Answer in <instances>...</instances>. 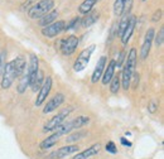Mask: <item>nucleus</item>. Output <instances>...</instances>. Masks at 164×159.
Masks as SVG:
<instances>
[{
  "label": "nucleus",
  "instance_id": "obj_17",
  "mask_svg": "<svg viewBox=\"0 0 164 159\" xmlns=\"http://www.w3.org/2000/svg\"><path fill=\"white\" fill-rule=\"evenodd\" d=\"M13 67H14V72H15V76L17 78L20 77L25 72V68H27V61L24 57L19 56V57H15L13 61Z\"/></svg>",
  "mask_w": 164,
  "mask_h": 159
},
{
  "label": "nucleus",
  "instance_id": "obj_23",
  "mask_svg": "<svg viewBox=\"0 0 164 159\" xmlns=\"http://www.w3.org/2000/svg\"><path fill=\"white\" fill-rule=\"evenodd\" d=\"M120 85H121V80H120V75H114V77L110 81V92L111 93H117L120 90Z\"/></svg>",
  "mask_w": 164,
  "mask_h": 159
},
{
  "label": "nucleus",
  "instance_id": "obj_4",
  "mask_svg": "<svg viewBox=\"0 0 164 159\" xmlns=\"http://www.w3.org/2000/svg\"><path fill=\"white\" fill-rule=\"evenodd\" d=\"M95 48H96L95 44H91V46H88L87 48H85L84 51L80 53L78 57L75 61V63H73V67H72L75 72H82L87 67L88 62H90V58L92 56V53H94Z\"/></svg>",
  "mask_w": 164,
  "mask_h": 159
},
{
  "label": "nucleus",
  "instance_id": "obj_2",
  "mask_svg": "<svg viewBox=\"0 0 164 159\" xmlns=\"http://www.w3.org/2000/svg\"><path fill=\"white\" fill-rule=\"evenodd\" d=\"M54 8V0H39L28 9V17L30 19H40Z\"/></svg>",
  "mask_w": 164,
  "mask_h": 159
},
{
  "label": "nucleus",
  "instance_id": "obj_30",
  "mask_svg": "<svg viewBox=\"0 0 164 159\" xmlns=\"http://www.w3.org/2000/svg\"><path fill=\"white\" fill-rule=\"evenodd\" d=\"M105 150L107 153H110V154H116L117 153V148H116V145H115L114 142H109L106 144V146H105Z\"/></svg>",
  "mask_w": 164,
  "mask_h": 159
},
{
  "label": "nucleus",
  "instance_id": "obj_22",
  "mask_svg": "<svg viewBox=\"0 0 164 159\" xmlns=\"http://www.w3.org/2000/svg\"><path fill=\"white\" fill-rule=\"evenodd\" d=\"M20 77H22V78H19L18 92L19 93H24L27 91V89L29 87V76H28V72H24Z\"/></svg>",
  "mask_w": 164,
  "mask_h": 159
},
{
  "label": "nucleus",
  "instance_id": "obj_8",
  "mask_svg": "<svg viewBox=\"0 0 164 159\" xmlns=\"http://www.w3.org/2000/svg\"><path fill=\"white\" fill-rule=\"evenodd\" d=\"M17 76H15V72H14V67H13V62L10 61L8 62L5 67H4V72H3V78H2V87L4 90L9 89L12 85L14 83Z\"/></svg>",
  "mask_w": 164,
  "mask_h": 159
},
{
  "label": "nucleus",
  "instance_id": "obj_5",
  "mask_svg": "<svg viewBox=\"0 0 164 159\" xmlns=\"http://www.w3.org/2000/svg\"><path fill=\"white\" fill-rule=\"evenodd\" d=\"M65 25H66L65 20H56V22H53L52 24L42 28L40 33H42V36L46 37V38H54L58 34L62 33L63 29H65Z\"/></svg>",
  "mask_w": 164,
  "mask_h": 159
},
{
  "label": "nucleus",
  "instance_id": "obj_26",
  "mask_svg": "<svg viewBox=\"0 0 164 159\" xmlns=\"http://www.w3.org/2000/svg\"><path fill=\"white\" fill-rule=\"evenodd\" d=\"M124 5H125V0H115V3H114L115 17H121L122 10H124Z\"/></svg>",
  "mask_w": 164,
  "mask_h": 159
},
{
  "label": "nucleus",
  "instance_id": "obj_18",
  "mask_svg": "<svg viewBox=\"0 0 164 159\" xmlns=\"http://www.w3.org/2000/svg\"><path fill=\"white\" fill-rule=\"evenodd\" d=\"M57 18H58V10L53 9V10H50L49 13H47L46 15H43L42 18H40L38 20V24L42 27V28H44V27H47L49 24H52L53 22H56Z\"/></svg>",
  "mask_w": 164,
  "mask_h": 159
},
{
  "label": "nucleus",
  "instance_id": "obj_14",
  "mask_svg": "<svg viewBox=\"0 0 164 159\" xmlns=\"http://www.w3.org/2000/svg\"><path fill=\"white\" fill-rule=\"evenodd\" d=\"M100 150H101V144H100V143L92 144L91 146H88L87 149H85L84 152L77 153V154L73 157V159H90L91 157L99 154Z\"/></svg>",
  "mask_w": 164,
  "mask_h": 159
},
{
  "label": "nucleus",
  "instance_id": "obj_37",
  "mask_svg": "<svg viewBox=\"0 0 164 159\" xmlns=\"http://www.w3.org/2000/svg\"><path fill=\"white\" fill-rule=\"evenodd\" d=\"M141 2H147V0H141Z\"/></svg>",
  "mask_w": 164,
  "mask_h": 159
},
{
  "label": "nucleus",
  "instance_id": "obj_36",
  "mask_svg": "<svg viewBox=\"0 0 164 159\" xmlns=\"http://www.w3.org/2000/svg\"><path fill=\"white\" fill-rule=\"evenodd\" d=\"M0 67H2V53H0Z\"/></svg>",
  "mask_w": 164,
  "mask_h": 159
},
{
  "label": "nucleus",
  "instance_id": "obj_31",
  "mask_svg": "<svg viewBox=\"0 0 164 159\" xmlns=\"http://www.w3.org/2000/svg\"><path fill=\"white\" fill-rule=\"evenodd\" d=\"M131 6H132V0H125V5H124V10H122V14H131Z\"/></svg>",
  "mask_w": 164,
  "mask_h": 159
},
{
  "label": "nucleus",
  "instance_id": "obj_1",
  "mask_svg": "<svg viewBox=\"0 0 164 159\" xmlns=\"http://www.w3.org/2000/svg\"><path fill=\"white\" fill-rule=\"evenodd\" d=\"M73 110H75L73 106H67V108H65V109H61L57 115H54L52 119L48 120V121L43 125V131H44V133L54 131L59 125H62V124L67 120V118L71 115V112H72Z\"/></svg>",
  "mask_w": 164,
  "mask_h": 159
},
{
  "label": "nucleus",
  "instance_id": "obj_24",
  "mask_svg": "<svg viewBox=\"0 0 164 159\" xmlns=\"http://www.w3.org/2000/svg\"><path fill=\"white\" fill-rule=\"evenodd\" d=\"M130 15H131V14H130ZM130 15H128V14H121L120 23H119V25H117V34H119L120 37H121L122 33H124V30H125V28H126V25H128V22H129Z\"/></svg>",
  "mask_w": 164,
  "mask_h": 159
},
{
  "label": "nucleus",
  "instance_id": "obj_21",
  "mask_svg": "<svg viewBox=\"0 0 164 159\" xmlns=\"http://www.w3.org/2000/svg\"><path fill=\"white\" fill-rule=\"evenodd\" d=\"M44 72L42 71V70H38V72H37V76H35V78H34V81L30 83V86L29 87H32V90L34 91V92H37V91H39V89L42 87V85H43V82H44Z\"/></svg>",
  "mask_w": 164,
  "mask_h": 159
},
{
  "label": "nucleus",
  "instance_id": "obj_34",
  "mask_svg": "<svg viewBox=\"0 0 164 159\" xmlns=\"http://www.w3.org/2000/svg\"><path fill=\"white\" fill-rule=\"evenodd\" d=\"M33 2H34V0H27L25 3H23V4H22V6H20V8H22V10H25L27 8L29 9L30 6H32V3H33Z\"/></svg>",
  "mask_w": 164,
  "mask_h": 159
},
{
  "label": "nucleus",
  "instance_id": "obj_25",
  "mask_svg": "<svg viewBox=\"0 0 164 159\" xmlns=\"http://www.w3.org/2000/svg\"><path fill=\"white\" fill-rule=\"evenodd\" d=\"M81 23V17H75L69 20V22L65 25V29L63 32H67V30H71V29H77V27L80 25Z\"/></svg>",
  "mask_w": 164,
  "mask_h": 159
},
{
  "label": "nucleus",
  "instance_id": "obj_11",
  "mask_svg": "<svg viewBox=\"0 0 164 159\" xmlns=\"http://www.w3.org/2000/svg\"><path fill=\"white\" fill-rule=\"evenodd\" d=\"M136 22H138L136 17L131 14V15H130V18H129L128 25H126V28H125V30H124V33L121 34V43H122V44H126L130 40V38H131L132 33H134V30H135Z\"/></svg>",
  "mask_w": 164,
  "mask_h": 159
},
{
  "label": "nucleus",
  "instance_id": "obj_29",
  "mask_svg": "<svg viewBox=\"0 0 164 159\" xmlns=\"http://www.w3.org/2000/svg\"><path fill=\"white\" fill-rule=\"evenodd\" d=\"M124 61H125V52L121 51L117 56V59H115V63H116V68H121L122 65H124Z\"/></svg>",
  "mask_w": 164,
  "mask_h": 159
},
{
  "label": "nucleus",
  "instance_id": "obj_9",
  "mask_svg": "<svg viewBox=\"0 0 164 159\" xmlns=\"http://www.w3.org/2000/svg\"><path fill=\"white\" fill-rule=\"evenodd\" d=\"M78 145H75V144H71V145H67V146H62L59 149L52 152L49 155H48V159H63L71 154L73 153H77L78 152Z\"/></svg>",
  "mask_w": 164,
  "mask_h": 159
},
{
  "label": "nucleus",
  "instance_id": "obj_12",
  "mask_svg": "<svg viewBox=\"0 0 164 159\" xmlns=\"http://www.w3.org/2000/svg\"><path fill=\"white\" fill-rule=\"evenodd\" d=\"M106 59H107L106 56H101L100 59L97 61V65H96L94 72H92V76H91V82L92 83H96V82H99L101 80V76H102L104 70L106 67Z\"/></svg>",
  "mask_w": 164,
  "mask_h": 159
},
{
  "label": "nucleus",
  "instance_id": "obj_7",
  "mask_svg": "<svg viewBox=\"0 0 164 159\" xmlns=\"http://www.w3.org/2000/svg\"><path fill=\"white\" fill-rule=\"evenodd\" d=\"M154 36H155V29L154 28H149L145 33L144 37V42L141 44V49H140V58L141 59H147L150 49H151V44H153V40H154Z\"/></svg>",
  "mask_w": 164,
  "mask_h": 159
},
{
  "label": "nucleus",
  "instance_id": "obj_32",
  "mask_svg": "<svg viewBox=\"0 0 164 159\" xmlns=\"http://www.w3.org/2000/svg\"><path fill=\"white\" fill-rule=\"evenodd\" d=\"M149 112H155L157 111V109H158V104L155 102V100H150V102H149Z\"/></svg>",
  "mask_w": 164,
  "mask_h": 159
},
{
  "label": "nucleus",
  "instance_id": "obj_20",
  "mask_svg": "<svg viewBox=\"0 0 164 159\" xmlns=\"http://www.w3.org/2000/svg\"><path fill=\"white\" fill-rule=\"evenodd\" d=\"M99 2H100V0H84L82 4L78 6V13L82 14V15L87 14L88 12H91V10L94 9L96 3H99Z\"/></svg>",
  "mask_w": 164,
  "mask_h": 159
},
{
  "label": "nucleus",
  "instance_id": "obj_27",
  "mask_svg": "<svg viewBox=\"0 0 164 159\" xmlns=\"http://www.w3.org/2000/svg\"><path fill=\"white\" fill-rule=\"evenodd\" d=\"M155 43L157 47H162L163 46V42H164V28H160L159 32L154 36V40H153Z\"/></svg>",
  "mask_w": 164,
  "mask_h": 159
},
{
  "label": "nucleus",
  "instance_id": "obj_6",
  "mask_svg": "<svg viewBox=\"0 0 164 159\" xmlns=\"http://www.w3.org/2000/svg\"><path fill=\"white\" fill-rule=\"evenodd\" d=\"M52 83H53V81H52V77H50V76L44 78V82L42 85V87L39 89L38 96H37L35 102H34L35 106H42L43 102L47 100V97L49 96V93H50V90H52Z\"/></svg>",
  "mask_w": 164,
  "mask_h": 159
},
{
  "label": "nucleus",
  "instance_id": "obj_19",
  "mask_svg": "<svg viewBox=\"0 0 164 159\" xmlns=\"http://www.w3.org/2000/svg\"><path fill=\"white\" fill-rule=\"evenodd\" d=\"M59 138H61V135L57 133V131H54L52 135H49L48 138H46V139L39 144V148L42 150H47V149H50L52 146H54L56 144H57V142L59 140Z\"/></svg>",
  "mask_w": 164,
  "mask_h": 159
},
{
  "label": "nucleus",
  "instance_id": "obj_10",
  "mask_svg": "<svg viewBox=\"0 0 164 159\" xmlns=\"http://www.w3.org/2000/svg\"><path fill=\"white\" fill-rule=\"evenodd\" d=\"M66 100V96H65V93L62 92H57L54 96L50 99L46 106H44V109H43V114H49V112H53L54 110H57L58 108H61V105H62Z\"/></svg>",
  "mask_w": 164,
  "mask_h": 159
},
{
  "label": "nucleus",
  "instance_id": "obj_35",
  "mask_svg": "<svg viewBox=\"0 0 164 159\" xmlns=\"http://www.w3.org/2000/svg\"><path fill=\"white\" fill-rule=\"evenodd\" d=\"M120 143L124 145V146H131L132 144H131V142H129L126 138H120Z\"/></svg>",
  "mask_w": 164,
  "mask_h": 159
},
{
  "label": "nucleus",
  "instance_id": "obj_3",
  "mask_svg": "<svg viewBox=\"0 0 164 159\" xmlns=\"http://www.w3.org/2000/svg\"><path fill=\"white\" fill-rule=\"evenodd\" d=\"M80 44V38L77 36H68L67 38H62L58 40V44L56 43V49H58L63 56L73 55Z\"/></svg>",
  "mask_w": 164,
  "mask_h": 159
},
{
  "label": "nucleus",
  "instance_id": "obj_33",
  "mask_svg": "<svg viewBox=\"0 0 164 159\" xmlns=\"http://www.w3.org/2000/svg\"><path fill=\"white\" fill-rule=\"evenodd\" d=\"M160 18H162V9L155 10V13L153 14V17H151V20L153 22H158V20H160Z\"/></svg>",
  "mask_w": 164,
  "mask_h": 159
},
{
  "label": "nucleus",
  "instance_id": "obj_28",
  "mask_svg": "<svg viewBox=\"0 0 164 159\" xmlns=\"http://www.w3.org/2000/svg\"><path fill=\"white\" fill-rule=\"evenodd\" d=\"M86 135V133H82V131H77V133H75V134H71V135H68L67 138H66V143H72V142H76V140H80V139H82Z\"/></svg>",
  "mask_w": 164,
  "mask_h": 159
},
{
  "label": "nucleus",
  "instance_id": "obj_15",
  "mask_svg": "<svg viewBox=\"0 0 164 159\" xmlns=\"http://www.w3.org/2000/svg\"><path fill=\"white\" fill-rule=\"evenodd\" d=\"M99 18H100V13L97 12V10H94V9H92L91 12H88L87 14L84 15V18H81L80 25H81L82 28H90L91 25H94V24L97 22Z\"/></svg>",
  "mask_w": 164,
  "mask_h": 159
},
{
  "label": "nucleus",
  "instance_id": "obj_13",
  "mask_svg": "<svg viewBox=\"0 0 164 159\" xmlns=\"http://www.w3.org/2000/svg\"><path fill=\"white\" fill-rule=\"evenodd\" d=\"M39 70V58L37 55H30V61H29V66H28V76H29V86L32 83L37 76V72Z\"/></svg>",
  "mask_w": 164,
  "mask_h": 159
},
{
  "label": "nucleus",
  "instance_id": "obj_16",
  "mask_svg": "<svg viewBox=\"0 0 164 159\" xmlns=\"http://www.w3.org/2000/svg\"><path fill=\"white\" fill-rule=\"evenodd\" d=\"M115 70H116L115 59H111V61L109 62L107 67H105L104 73H102V76H101V82H102V85H105V86H106L107 83H110L111 78L114 77V75H115Z\"/></svg>",
  "mask_w": 164,
  "mask_h": 159
}]
</instances>
